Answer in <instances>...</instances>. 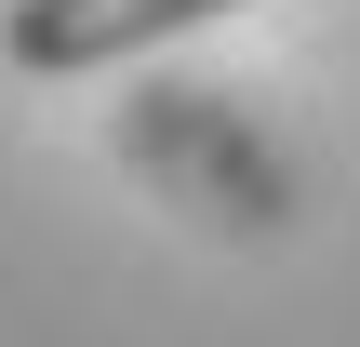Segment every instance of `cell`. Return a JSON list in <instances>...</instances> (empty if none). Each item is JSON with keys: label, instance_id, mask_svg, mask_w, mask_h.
<instances>
[{"label": "cell", "instance_id": "6da1fadb", "mask_svg": "<svg viewBox=\"0 0 360 347\" xmlns=\"http://www.w3.org/2000/svg\"><path fill=\"white\" fill-rule=\"evenodd\" d=\"M214 13H240V0H13L0 13V53L27 80H94V67H134V53L214 27Z\"/></svg>", "mask_w": 360, "mask_h": 347}]
</instances>
